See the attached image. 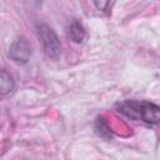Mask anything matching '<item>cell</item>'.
I'll list each match as a JSON object with an SVG mask.
<instances>
[{"label": "cell", "instance_id": "1", "mask_svg": "<svg viewBox=\"0 0 160 160\" xmlns=\"http://www.w3.org/2000/svg\"><path fill=\"white\" fill-rule=\"evenodd\" d=\"M115 110L136 121L149 125L160 124V106L146 100H124L115 105Z\"/></svg>", "mask_w": 160, "mask_h": 160}, {"label": "cell", "instance_id": "2", "mask_svg": "<svg viewBox=\"0 0 160 160\" xmlns=\"http://www.w3.org/2000/svg\"><path fill=\"white\" fill-rule=\"evenodd\" d=\"M36 32L38 38L40 39L45 54L51 59H58L61 52V42L56 32L49 25L44 22L36 24Z\"/></svg>", "mask_w": 160, "mask_h": 160}, {"label": "cell", "instance_id": "3", "mask_svg": "<svg viewBox=\"0 0 160 160\" xmlns=\"http://www.w3.org/2000/svg\"><path fill=\"white\" fill-rule=\"evenodd\" d=\"M9 56L10 59L16 62V64H26L31 56V45L30 42L24 38L20 36L16 40H14V42L10 46L9 50Z\"/></svg>", "mask_w": 160, "mask_h": 160}, {"label": "cell", "instance_id": "4", "mask_svg": "<svg viewBox=\"0 0 160 160\" xmlns=\"http://www.w3.org/2000/svg\"><path fill=\"white\" fill-rule=\"evenodd\" d=\"M85 35H86L85 34V29H84V26L78 20H74L69 25V28H68V36H69V39L72 42H75V44L82 42L84 39H85Z\"/></svg>", "mask_w": 160, "mask_h": 160}, {"label": "cell", "instance_id": "5", "mask_svg": "<svg viewBox=\"0 0 160 160\" xmlns=\"http://www.w3.org/2000/svg\"><path fill=\"white\" fill-rule=\"evenodd\" d=\"M15 89V81L12 79V76L5 70L2 69L0 72V92L2 96H8L10 94H12Z\"/></svg>", "mask_w": 160, "mask_h": 160}, {"label": "cell", "instance_id": "6", "mask_svg": "<svg viewBox=\"0 0 160 160\" xmlns=\"http://www.w3.org/2000/svg\"><path fill=\"white\" fill-rule=\"evenodd\" d=\"M95 129H96V132H98L100 136H111V135H110V129L108 128V125L105 124V121H104L102 118H99V119L96 120Z\"/></svg>", "mask_w": 160, "mask_h": 160}]
</instances>
